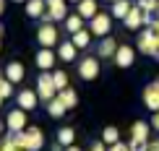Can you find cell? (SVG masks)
<instances>
[{
  "label": "cell",
  "instance_id": "obj_1",
  "mask_svg": "<svg viewBox=\"0 0 159 151\" xmlns=\"http://www.w3.org/2000/svg\"><path fill=\"white\" fill-rule=\"evenodd\" d=\"M159 47V31L157 29H143L141 34H138V52H143V55H154Z\"/></svg>",
  "mask_w": 159,
  "mask_h": 151
},
{
  "label": "cell",
  "instance_id": "obj_2",
  "mask_svg": "<svg viewBox=\"0 0 159 151\" xmlns=\"http://www.w3.org/2000/svg\"><path fill=\"white\" fill-rule=\"evenodd\" d=\"M55 81H52V73H47V70H42L37 78V94H39V99H44V102H50V99H55Z\"/></svg>",
  "mask_w": 159,
  "mask_h": 151
},
{
  "label": "cell",
  "instance_id": "obj_3",
  "mask_svg": "<svg viewBox=\"0 0 159 151\" xmlns=\"http://www.w3.org/2000/svg\"><path fill=\"white\" fill-rule=\"evenodd\" d=\"M57 39H60V34H57V29L52 26V21H44L42 26H39V31H37V42L42 44V47H55Z\"/></svg>",
  "mask_w": 159,
  "mask_h": 151
},
{
  "label": "cell",
  "instance_id": "obj_4",
  "mask_svg": "<svg viewBox=\"0 0 159 151\" xmlns=\"http://www.w3.org/2000/svg\"><path fill=\"white\" fill-rule=\"evenodd\" d=\"M65 18H68L65 0H47V13L42 16V21H65Z\"/></svg>",
  "mask_w": 159,
  "mask_h": 151
},
{
  "label": "cell",
  "instance_id": "obj_5",
  "mask_svg": "<svg viewBox=\"0 0 159 151\" xmlns=\"http://www.w3.org/2000/svg\"><path fill=\"white\" fill-rule=\"evenodd\" d=\"M78 76L84 78V81H94L99 76V60L94 55H86L81 63H78Z\"/></svg>",
  "mask_w": 159,
  "mask_h": 151
},
{
  "label": "cell",
  "instance_id": "obj_6",
  "mask_svg": "<svg viewBox=\"0 0 159 151\" xmlns=\"http://www.w3.org/2000/svg\"><path fill=\"white\" fill-rule=\"evenodd\" d=\"M44 146V135L39 128H26L24 130V151H39Z\"/></svg>",
  "mask_w": 159,
  "mask_h": 151
},
{
  "label": "cell",
  "instance_id": "obj_7",
  "mask_svg": "<svg viewBox=\"0 0 159 151\" xmlns=\"http://www.w3.org/2000/svg\"><path fill=\"white\" fill-rule=\"evenodd\" d=\"M110 24L112 21H110L107 13H97L94 18H89V29H91V34H94V37H107L110 29H112Z\"/></svg>",
  "mask_w": 159,
  "mask_h": 151
},
{
  "label": "cell",
  "instance_id": "obj_8",
  "mask_svg": "<svg viewBox=\"0 0 159 151\" xmlns=\"http://www.w3.org/2000/svg\"><path fill=\"white\" fill-rule=\"evenodd\" d=\"M123 24H125V29L136 31L138 26H143V24H146V11H143L141 5L136 3L133 8H130V13H128V16H125V18H123Z\"/></svg>",
  "mask_w": 159,
  "mask_h": 151
},
{
  "label": "cell",
  "instance_id": "obj_9",
  "mask_svg": "<svg viewBox=\"0 0 159 151\" xmlns=\"http://www.w3.org/2000/svg\"><path fill=\"white\" fill-rule=\"evenodd\" d=\"M136 60V50L130 47V44H120L115 52V63H117V68H130Z\"/></svg>",
  "mask_w": 159,
  "mask_h": 151
},
{
  "label": "cell",
  "instance_id": "obj_10",
  "mask_svg": "<svg viewBox=\"0 0 159 151\" xmlns=\"http://www.w3.org/2000/svg\"><path fill=\"white\" fill-rule=\"evenodd\" d=\"M5 125H8V130H24L26 128V109H13V112H8V117H5Z\"/></svg>",
  "mask_w": 159,
  "mask_h": 151
},
{
  "label": "cell",
  "instance_id": "obj_11",
  "mask_svg": "<svg viewBox=\"0 0 159 151\" xmlns=\"http://www.w3.org/2000/svg\"><path fill=\"white\" fill-rule=\"evenodd\" d=\"M143 102H146V107H149V109L159 112V81L149 83V86L143 89Z\"/></svg>",
  "mask_w": 159,
  "mask_h": 151
},
{
  "label": "cell",
  "instance_id": "obj_12",
  "mask_svg": "<svg viewBox=\"0 0 159 151\" xmlns=\"http://www.w3.org/2000/svg\"><path fill=\"white\" fill-rule=\"evenodd\" d=\"M37 68H42V70H50L52 65H55V52H52V47H42L37 52Z\"/></svg>",
  "mask_w": 159,
  "mask_h": 151
},
{
  "label": "cell",
  "instance_id": "obj_13",
  "mask_svg": "<svg viewBox=\"0 0 159 151\" xmlns=\"http://www.w3.org/2000/svg\"><path fill=\"white\" fill-rule=\"evenodd\" d=\"M37 102H39V94L34 89H24L21 94H18V107L21 109H34Z\"/></svg>",
  "mask_w": 159,
  "mask_h": 151
},
{
  "label": "cell",
  "instance_id": "obj_14",
  "mask_svg": "<svg viewBox=\"0 0 159 151\" xmlns=\"http://www.w3.org/2000/svg\"><path fill=\"white\" fill-rule=\"evenodd\" d=\"M47 13V0H26V16L42 18Z\"/></svg>",
  "mask_w": 159,
  "mask_h": 151
},
{
  "label": "cell",
  "instance_id": "obj_15",
  "mask_svg": "<svg viewBox=\"0 0 159 151\" xmlns=\"http://www.w3.org/2000/svg\"><path fill=\"white\" fill-rule=\"evenodd\" d=\"M97 55L99 57H115V52H117V42H115V39H112V37H104L102 39V42H99L97 44Z\"/></svg>",
  "mask_w": 159,
  "mask_h": 151
},
{
  "label": "cell",
  "instance_id": "obj_16",
  "mask_svg": "<svg viewBox=\"0 0 159 151\" xmlns=\"http://www.w3.org/2000/svg\"><path fill=\"white\" fill-rule=\"evenodd\" d=\"M76 52H78V47H76L73 42H60V44H57V57H60L63 63L76 60Z\"/></svg>",
  "mask_w": 159,
  "mask_h": 151
},
{
  "label": "cell",
  "instance_id": "obj_17",
  "mask_svg": "<svg viewBox=\"0 0 159 151\" xmlns=\"http://www.w3.org/2000/svg\"><path fill=\"white\" fill-rule=\"evenodd\" d=\"M76 11L81 13L84 18H94V16H97V0H78V3H76Z\"/></svg>",
  "mask_w": 159,
  "mask_h": 151
},
{
  "label": "cell",
  "instance_id": "obj_18",
  "mask_svg": "<svg viewBox=\"0 0 159 151\" xmlns=\"http://www.w3.org/2000/svg\"><path fill=\"white\" fill-rule=\"evenodd\" d=\"M65 29L70 31V34H76V31H81L84 29V16L81 13H68V18H65Z\"/></svg>",
  "mask_w": 159,
  "mask_h": 151
},
{
  "label": "cell",
  "instance_id": "obj_19",
  "mask_svg": "<svg viewBox=\"0 0 159 151\" xmlns=\"http://www.w3.org/2000/svg\"><path fill=\"white\" fill-rule=\"evenodd\" d=\"M5 78L13 81V83H18L24 78V65L21 63H8V65H5Z\"/></svg>",
  "mask_w": 159,
  "mask_h": 151
},
{
  "label": "cell",
  "instance_id": "obj_20",
  "mask_svg": "<svg viewBox=\"0 0 159 151\" xmlns=\"http://www.w3.org/2000/svg\"><path fill=\"white\" fill-rule=\"evenodd\" d=\"M65 109H68V107H65V102L60 99V96H55V99L47 102V112H50V117H63Z\"/></svg>",
  "mask_w": 159,
  "mask_h": 151
},
{
  "label": "cell",
  "instance_id": "obj_21",
  "mask_svg": "<svg viewBox=\"0 0 159 151\" xmlns=\"http://www.w3.org/2000/svg\"><path fill=\"white\" fill-rule=\"evenodd\" d=\"M130 8H133V5H130L128 0H115V3H112V16H115V18H120V21H123V18L128 16V13H130Z\"/></svg>",
  "mask_w": 159,
  "mask_h": 151
},
{
  "label": "cell",
  "instance_id": "obj_22",
  "mask_svg": "<svg viewBox=\"0 0 159 151\" xmlns=\"http://www.w3.org/2000/svg\"><path fill=\"white\" fill-rule=\"evenodd\" d=\"M89 42H91V29L89 31L81 29V31H76V34H73V44H76L78 50H86V47H89Z\"/></svg>",
  "mask_w": 159,
  "mask_h": 151
},
{
  "label": "cell",
  "instance_id": "obj_23",
  "mask_svg": "<svg viewBox=\"0 0 159 151\" xmlns=\"http://www.w3.org/2000/svg\"><path fill=\"white\" fill-rule=\"evenodd\" d=\"M57 96H60V99L65 102V107H76V104H78V96H76V91L73 89H68V86H65V89H60V91H57Z\"/></svg>",
  "mask_w": 159,
  "mask_h": 151
},
{
  "label": "cell",
  "instance_id": "obj_24",
  "mask_svg": "<svg viewBox=\"0 0 159 151\" xmlns=\"http://www.w3.org/2000/svg\"><path fill=\"white\" fill-rule=\"evenodd\" d=\"M73 141H76V130H73V128L57 130V143H60V146H70Z\"/></svg>",
  "mask_w": 159,
  "mask_h": 151
},
{
  "label": "cell",
  "instance_id": "obj_25",
  "mask_svg": "<svg viewBox=\"0 0 159 151\" xmlns=\"http://www.w3.org/2000/svg\"><path fill=\"white\" fill-rule=\"evenodd\" d=\"M130 133H133V141H146L149 138V125L146 122H133Z\"/></svg>",
  "mask_w": 159,
  "mask_h": 151
},
{
  "label": "cell",
  "instance_id": "obj_26",
  "mask_svg": "<svg viewBox=\"0 0 159 151\" xmlns=\"http://www.w3.org/2000/svg\"><path fill=\"white\" fill-rule=\"evenodd\" d=\"M52 81H55L57 91L65 89V86H68V76H65V70H55V73H52Z\"/></svg>",
  "mask_w": 159,
  "mask_h": 151
},
{
  "label": "cell",
  "instance_id": "obj_27",
  "mask_svg": "<svg viewBox=\"0 0 159 151\" xmlns=\"http://www.w3.org/2000/svg\"><path fill=\"white\" fill-rule=\"evenodd\" d=\"M117 141H120V130L117 128H104V143L112 146V143H117Z\"/></svg>",
  "mask_w": 159,
  "mask_h": 151
},
{
  "label": "cell",
  "instance_id": "obj_28",
  "mask_svg": "<svg viewBox=\"0 0 159 151\" xmlns=\"http://www.w3.org/2000/svg\"><path fill=\"white\" fill-rule=\"evenodd\" d=\"M138 5H141L143 11H151V13L159 11V0H138Z\"/></svg>",
  "mask_w": 159,
  "mask_h": 151
},
{
  "label": "cell",
  "instance_id": "obj_29",
  "mask_svg": "<svg viewBox=\"0 0 159 151\" xmlns=\"http://www.w3.org/2000/svg\"><path fill=\"white\" fill-rule=\"evenodd\" d=\"M11 83L13 81H8V78H3V83H0V96H3V99H8V96H11Z\"/></svg>",
  "mask_w": 159,
  "mask_h": 151
},
{
  "label": "cell",
  "instance_id": "obj_30",
  "mask_svg": "<svg viewBox=\"0 0 159 151\" xmlns=\"http://www.w3.org/2000/svg\"><path fill=\"white\" fill-rule=\"evenodd\" d=\"M110 151H130V146H125V143L117 141V143H112V146H110Z\"/></svg>",
  "mask_w": 159,
  "mask_h": 151
},
{
  "label": "cell",
  "instance_id": "obj_31",
  "mask_svg": "<svg viewBox=\"0 0 159 151\" xmlns=\"http://www.w3.org/2000/svg\"><path fill=\"white\" fill-rule=\"evenodd\" d=\"M91 151H110V149H104V143H94V146H91Z\"/></svg>",
  "mask_w": 159,
  "mask_h": 151
},
{
  "label": "cell",
  "instance_id": "obj_32",
  "mask_svg": "<svg viewBox=\"0 0 159 151\" xmlns=\"http://www.w3.org/2000/svg\"><path fill=\"white\" fill-rule=\"evenodd\" d=\"M149 151H159V138H157V141H151V143H149Z\"/></svg>",
  "mask_w": 159,
  "mask_h": 151
},
{
  "label": "cell",
  "instance_id": "obj_33",
  "mask_svg": "<svg viewBox=\"0 0 159 151\" xmlns=\"http://www.w3.org/2000/svg\"><path fill=\"white\" fill-rule=\"evenodd\" d=\"M151 125H154V128H157V130H159V112H157V115H154V120H151Z\"/></svg>",
  "mask_w": 159,
  "mask_h": 151
},
{
  "label": "cell",
  "instance_id": "obj_34",
  "mask_svg": "<svg viewBox=\"0 0 159 151\" xmlns=\"http://www.w3.org/2000/svg\"><path fill=\"white\" fill-rule=\"evenodd\" d=\"M65 151H81L78 146H73V143H70V146H65Z\"/></svg>",
  "mask_w": 159,
  "mask_h": 151
},
{
  "label": "cell",
  "instance_id": "obj_35",
  "mask_svg": "<svg viewBox=\"0 0 159 151\" xmlns=\"http://www.w3.org/2000/svg\"><path fill=\"white\" fill-rule=\"evenodd\" d=\"M154 57H157V60H159V47H157V52H154Z\"/></svg>",
  "mask_w": 159,
  "mask_h": 151
},
{
  "label": "cell",
  "instance_id": "obj_36",
  "mask_svg": "<svg viewBox=\"0 0 159 151\" xmlns=\"http://www.w3.org/2000/svg\"><path fill=\"white\" fill-rule=\"evenodd\" d=\"M13 3H26V0H13Z\"/></svg>",
  "mask_w": 159,
  "mask_h": 151
},
{
  "label": "cell",
  "instance_id": "obj_37",
  "mask_svg": "<svg viewBox=\"0 0 159 151\" xmlns=\"http://www.w3.org/2000/svg\"><path fill=\"white\" fill-rule=\"evenodd\" d=\"M70 3H78V0H70Z\"/></svg>",
  "mask_w": 159,
  "mask_h": 151
},
{
  "label": "cell",
  "instance_id": "obj_38",
  "mask_svg": "<svg viewBox=\"0 0 159 151\" xmlns=\"http://www.w3.org/2000/svg\"><path fill=\"white\" fill-rule=\"evenodd\" d=\"M110 3H115V0H110Z\"/></svg>",
  "mask_w": 159,
  "mask_h": 151
}]
</instances>
